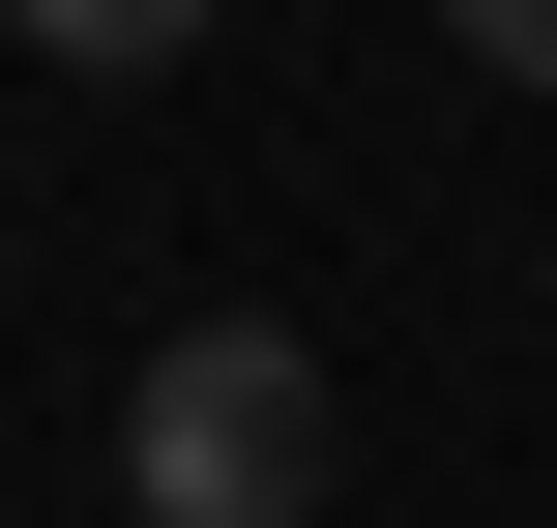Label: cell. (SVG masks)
<instances>
[{"label":"cell","mask_w":557,"mask_h":528,"mask_svg":"<svg viewBox=\"0 0 557 528\" xmlns=\"http://www.w3.org/2000/svg\"><path fill=\"white\" fill-rule=\"evenodd\" d=\"M323 470H352V412H323L294 323H176L117 382V500L147 528H323Z\"/></svg>","instance_id":"1"},{"label":"cell","mask_w":557,"mask_h":528,"mask_svg":"<svg viewBox=\"0 0 557 528\" xmlns=\"http://www.w3.org/2000/svg\"><path fill=\"white\" fill-rule=\"evenodd\" d=\"M0 29H29V59H88V88H147V59L206 29V0H0Z\"/></svg>","instance_id":"2"},{"label":"cell","mask_w":557,"mask_h":528,"mask_svg":"<svg viewBox=\"0 0 557 528\" xmlns=\"http://www.w3.org/2000/svg\"><path fill=\"white\" fill-rule=\"evenodd\" d=\"M441 29H470V59H499V88H557V0H441Z\"/></svg>","instance_id":"3"}]
</instances>
